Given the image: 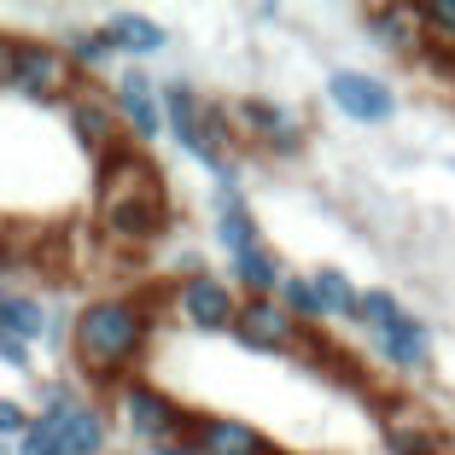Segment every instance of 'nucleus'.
Masks as SVG:
<instances>
[{
  "label": "nucleus",
  "instance_id": "2",
  "mask_svg": "<svg viewBox=\"0 0 455 455\" xmlns=\"http://www.w3.org/2000/svg\"><path fill=\"white\" fill-rule=\"evenodd\" d=\"M170 222H175L170 181L140 147H123L106 164H94V228L106 245L147 251L170 234Z\"/></svg>",
  "mask_w": 455,
  "mask_h": 455
},
{
  "label": "nucleus",
  "instance_id": "18",
  "mask_svg": "<svg viewBox=\"0 0 455 455\" xmlns=\"http://www.w3.org/2000/svg\"><path fill=\"white\" fill-rule=\"evenodd\" d=\"M53 315H59L53 304H41L36 292H24V286H12V281H0V333L6 339H18V345H29V350L47 345Z\"/></svg>",
  "mask_w": 455,
  "mask_h": 455
},
{
  "label": "nucleus",
  "instance_id": "15",
  "mask_svg": "<svg viewBox=\"0 0 455 455\" xmlns=\"http://www.w3.org/2000/svg\"><path fill=\"white\" fill-rule=\"evenodd\" d=\"M100 36L111 41V53L123 59V65H147V59L170 53V24H158L152 12H134V6H117V12L100 18Z\"/></svg>",
  "mask_w": 455,
  "mask_h": 455
},
{
  "label": "nucleus",
  "instance_id": "16",
  "mask_svg": "<svg viewBox=\"0 0 455 455\" xmlns=\"http://www.w3.org/2000/svg\"><path fill=\"white\" fill-rule=\"evenodd\" d=\"M362 41H374L391 59H420L427 53V29H420L415 6H362Z\"/></svg>",
  "mask_w": 455,
  "mask_h": 455
},
{
  "label": "nucleus",
  "instance_id": "4",
  "mask_svg": "<svg viewBox=\"0 0 455 455\" xmlns=\"http://www.w3.org/2000/svg\"><path fill=\"white\" fill-rule=\"evenodd\" d=\"M88 82L82 70L65 59L53 36H18L12 41V82H6V94L24 100L29 111H65L70 94H82Z\"/></svg>",
  "mask_w": 455,
  "mask_h": 455
},
{
  "label": "nucleus",
  "instance_id": "6",
  "mask_svg": "<svg viewBox=\"0 0 455 455\" xmlns=\"http://www.w3.org/2000/svg\"><path fill=\"white\" fill-rule=\"evenodd\" d=\"M228 111H234V134L240 140H251L257 152H268V158H304L309 147V129L298 111H286L281 100H268V94H240V100H228Z\"/></svg>",
  "mask_w": 455,
  "mask_h": 455
},
{
  "label": "nucleus",
  "instance_id": "9",
  "mask_svg": "<svg viewBox=\"0 0 455 455\" xmlns=\"http://www.w3.org/2000/svg\"><path fill=\"white\" fill-rule=\"evenodd\" d=\"M368 350H374V362L386 368V374L409 379V386L432 379V368H438V339H432V322H427V315H415V309H403L391 327L368 333Z\"/></svg>",
  "mask_w": 455,
  "mask_h": 455
},
{
  "label": "nucleus",
  "instance_id": "17",
  "mask_svg": "<svg viewBox=\"0 0 455 455\" xmlns=\"http://www.w3.org/2000/svg\"><path fill=\"white\" fill-rule=\"evenodd\" d=\"M193 443L204 455H286L281 443H268V432H257L240 415H193Z\"/></svg>",
  "mask_w": 455,
  "mask_h": 455
},
{
  "label": "nucleus",
  "instance_id": "22",
  "mask_svg": "<svg viewBox=\"0 0 455 455\" xmlns=\"http://www.w3.org/2000/svg\"><path fill=\"white\" fill-rule=\"evenodd\" d=\"M59 47H65V59L82 70V82H94V76H106L111 65H117V53H111V41L100 36V24H70V29H59Z\"/></svg>",
  "mask_w": 455,
  "mask_h": 455
},
{
  "label": "nucleus",
  "instance_id": "21",
  "mask_svg": "<svg viewBox=\"0 0 455 455\" xmlns=\"http://www.w3.org/2000/svg\"><path fill=\"white\" fill-rule=\"evenodd\" d=\"M309 286H315V304H322V322L327 327H356V304H362V286L350 281L339 263L309 268Z\"/></svg>",
  "mask_w": 455,
  "mask_h": 455
},
{
  "label": "nucleus",
  "instance_id": "25",
  "mask_svg": "<svg viewBox=\"0 0 455 455\" xmlns=\"http://www.w3.org/2000/svg\"><path fill=\"white\" fill-rule=\"evenodd\" d=\"M415 18H420V29H427V47L455 53V0H420Z\"/></svg>",
  "mask_w": 455,
  "mask_h": 455
},
{
  "label": "nucleus",
  "instance_id": "11",
  "mask_svg": "<svg viewBox=\"0 0 455 455\" xmlns=\"http://www.w3.org/2000/svg\"><path fill=\"white\" fill-rule=\"evenodd\" d=\"M65 129H70V147H76L88 164H106L111 152L134 147L129 134H123L117 106H111L106 88H82V94H70V106H65Z\"/></svg>",
  "mask_w": 455,
  "mask_h": 455
},
{
  "label": "nucleus",
  "instance_id": "26",
  "mask_svg": "<svg viewBox=\"0 0 455 455\" xmlns=\"http://www.w3.org/2000/svg\"><path fill=\"white\" fill-rule=\"evenodd\" d=\"M12 455H70L65 450V420H29V432L12 443Z\"/></svg>",
  "mask_w": 455,
  "mask_h": 455
},
{
  "label": "nucleus",
  "instance_id": "14",
  "mask_svg": "<svg viewBox=\"0 0 455 455\" xmlns=\"http://www.w3.org/2000/svg\"><path fill=\"white\" fill-rule=\"evenodd\" d=\"M211 240L222 245V257H240V251H257L263 240V222H257L251 199H245L240 181H216L211 188Z\"/></svg>",
  "mask_w": 455,
  "mask_h": 455
},
{
  "label": "nucleus",
  "instance_id": "30",
  "mask_svg": "<svg viewBox=\"0 0 455 455\" xmlns=\"http://www.w3.org/2000/svg\"><path fill=\"white\" fill-rule=\"evenodd\" d=\"M147 455H204L193 438H175V443H164V450H147Z\"/></svg>",
  "mask_w": 455,
  "mask_h": 455
},
{
  "label": "nucleus",
  "instance_id": "3",
  "mask_svg": "<svg viewBox=\"0 0 455 455\" xmlns=\"http://www.w3.org/2000/svg\"><path fill=\"white\" fill-rule=\"evenodd\" d=\"M111 427L129 438V450H164V443H175V438H188L193 432V415L199 409H188V403L175 397V391H164L158 379H147V374H134V379H123L117 391H111Z\"/></svg>",
  "mask_w": 455,
  "mask_h": 455
},
{
  "label": "nucleus",
  "instance_id": "7",
  "mask_svg": "<svg viewBox=\"0 0 455 455\" xmlns=\"http://www.w3.org/2000/svg\"><path fill=\"white\" fill-rule=\"evenodd\" d=\"M170 322H181L188 333H234V315H240V292L228 286V275H188V281H170L164 292Z\"/></svg>",
  "mask_w": 455,
  "mask_h": 455
},
{
  "label": "nucleus",
  "instance_id": "20",
  "mask_svg": "<svg viewBox=\"0 0 455 455\" xmlns=\"http://www.w3.org/2000/svg\"><path fill=\"white\" fill-rule=\"evenodd\" d=\"M111 438H117V427H111V409L100 397H82L65 415V450L70 455H111Z\"/></svg>",
  "mask_w": 455,
  "mask_h": 455
},
{
  "label": "nucleus",
  "instance_id": "13",
  "mask_svg": "<svg viewBox=\"0 0 455 455\" xmlns=\"http://www.w3.org/2000/svg\"><path fill=\"white\" fill-rule=\"evenodd\" d=\"M379 438L391 455H450V432L438 427V415L409 397H391L379 409Z\"/></svg>",
  "mask_w": 455,
  "mask_h": 455
},
{
  "label": "nucleus",
  "instance_id": "12",
  "mask_svg": "<svg viewBox=\"0 0 455 455\" xmlns=\"http://www.w3.org/2000/svg\"><path fill=\"white\" fill-rule=\"evenodd\" d=\"M111 106H117V123L134 147L147 152L152 140L164 134V100H158V76H147V65H123L111 76Z\"/></svg>",
  "mask_w": 455,
  "mask_h": 455
},
{
  "label": "nucleus",
  "instance_id": "28",
  "mask_svg": "<svg viewBox=\"0 0 455 455\" xmlns=\"http://www.w3.org/2000/svg\"><path fill=\"white\" fill-rule=\"evenodd\" d=\"M0 368H12V374H36V350L0 333Z\"/></svg>",
  "mask_w": 455,
  "mask_h": 455
},
{
  "label": "nucleus",
  "instance_id": "10",
  "mask_svg": "<svg viewBox=\"0 0 455 455\" xmlns=\"http://www.w3.org/2000/svg\"><path fill=\"white\" fill-rule=\"evenodd\" d=\"M322 333V327H315ZM234 345H245L251 356H304L309 327H298L275 298H240V315H234Z\"/></svg>",
  "mask_w": 455,
  "mask_h": 455
},
{
  "label": "nucleus",
  "instance_id": "31",
  "mask_svg": "<svg viewBox=\"0 0 455 455\" xmlns=\"http://www.w3.org/2000/svg\"><path fill=\"white\" fill-rule=\"evenodd\" d=\"M129 455H134V450H129Z\"/></svg>",
  "mask_w": 455,
  "mask_h": 455
},
{
  "label": "nucleus",
  "instance_id": "5",
  "mask_svg": "<svg viewBox=\"0 0 455 455\" xmlns=\"http://www.w3.org/2000/svg\"><path fill=\"white\" fill-rule=\"evenodd\" d=\"M158 100H164V134L181 147V158L204 164L211 181H240V158H228V152L211 140V129H204V94L199 88H193L188 76H164Z\"/></svg>",
  "mask_w": 455,
  "mask_h": 455
},
{
  "label": "nucleus",
  "instance_id": "27",
  "mask_svg": "<svg viewBox=\"0 0 455 455\" xmlns=\"http://www.w3.org/2000/svg\"><path fill=\"white\" fill-rule=\"evenodd\" d=\"M29 420H36V409H29L24 397H12V391H0V450H12L29 432Z\"/></svg>",
  "mask_w": 455,
  "mask_h": 455
},
{
  "label": "nucleus",
  "instance_id": "19",
  "mask_svg": "<svg viewBox=\"0 0 455 455\" xmlns=\"http://www.w3.org/2000/svg\"><path fill=\"white\" fill-rule=\"evenodd\" d=\"M286 281V263L275 245H257V251H240V257H228V286L240 298H275Z\"/></svg>",
  "mask_w": 455,
  "mask_h": 455
},
{
  "label": "nucleus",
  "instance_id": "29",
  "mask_svg": "<svg viewBox=\"0 0 455 455\" xmlns=\"http://www.w3.org/2000/svg\"><path fill=\"white\" fill-rule=\"evenodd\" d=\"M12 29H0V94H6V82H12Z\"/></svg>",
  "mask_w": 455,
  "mask_h": 455
},
{
  "label": "nucleus",
  "instance_id": "1",
  "mask_svg": "<svg viewBox=\"0 0 455 455\" xmlns=\"http://www.w3.org/2000/svg\"><path fill=\"white\" fill-rule=\"evenodd\" d=\"M152 327H158V304L129 292H106L70 315V374L88 391H117L123 379H134V362L147 356Z\"/></svg>",
  "mask_w": 455,
  "mask_h": 455
},
{
  "label": "nucleus",
  "instance_id": "8",
  "mask_svg": "<svg viewBox=\"0 0 455 455\" xmlns=\"http://www.w3.org/2000/svg\"><path fill=\"white\" fill-rule=\"evenodd\" d=\"M322 88H327V100H333V111H339L345 123H356V129H386V123H397V111H403L397 88H391L379 70L333 65Z\"/></svg>",
  "mask_w": 455,
  "mask_h": 455
},
{
  "label": "nucleus",
  "instance_id": "23",
  "mask_svg": "<svg viewBox=\"0 0 455 455\" xmlns=\"http://www.w3.org/2000/svg\"><path fill=\"white\" fill-rule=\"evenodd\" d=\"M275 304H281L298 327H309V333H315V327H327L322 322V304H315V286H309V275H298V268H286V281H281V292H275Z\"/></svg>",
  "mask_w": 455,
  "mask_h": 455
},
{
  "label": "nucleus",
  "instance_id": "24",
  "mask_svg": "<svg viewBox=\"0 0 455 455\" xmlns=\"http://www.w3.org/2000/svg\"><path fill=\"white\" fill-rule=\"evenodd\" d=\"M397 315H403V298L391 292V286H362V304H356L362 333H379V327H391Z\"/></svg>",
  "mask_w": 455,
  "mask_h": 455
}]
</instances>
